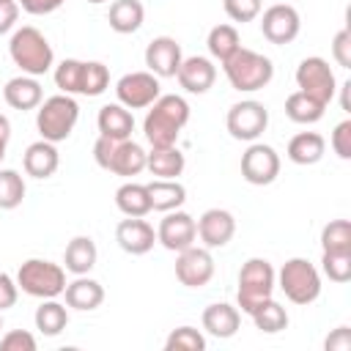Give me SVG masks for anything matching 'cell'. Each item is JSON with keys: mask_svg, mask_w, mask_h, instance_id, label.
Returning <instances> with one entry per match:
<instances>
[{"mask_svg": "<svg viewBox=\"0 0 351 351\" xmlns=\"http://www.w3.org/2000/svg\"><path fill=\"white\" fill-rule=\"evenodd\" d=\"M189 121V104L184 96H176V93H165L159 96L145 121H143V132H145V140L151 143V148H162V145H176L178 143V134L181 129L186 126Z\"/></svg>", "mask_w": 351, "mask_h": 351, "instance_id": "6da1fadb", "label": "cell"}, {"mask_svg": "<svg viewBox=\"0 0 351 351\" xmlns=\"http://www.w3.org/2000/svg\"><path fill=\"white\" fill-rule=\"evenodd\" d=\"M8 55L11 60L22 69V74H30V77H41L47 74L52 66H55V52H52V44L47 41V36L33 27V25H22L11 33V41H8Z\"/></svg>", "mask_w": 351, "mask_h": 351, "instance_id": "7a4b0ae2", "label": "cell"}, {"mask_svg": "<svg viewBox=\"0 0 351 351\" xmlns=\"http://www.w3.org/2000/svg\"><path fill=\"white\" fill-rule=\"evenodd\" d=\"M222 71L230 82L233 90L239 93H252V90H261L271 82L274 77V63L255 52V49H247V47H239L228 60H222Z\"/></svg>", "mask_w": 351, "mask_h": 351, "instance_id": "3957f363", "label": "cell"}, {"mask_svg": "<svg viewBox=\"0 0 351 351\" xmlns=\"http://www.w3.org/2000/svg\"><path fill=\"white\" fill-rule=\"evenodd\" d=\"M77 121H80V104L69 93H55L36 107V129L41 140H49L55 145L69 140Z\"/></svg>", "mask_w": 351, "mask_h": 351, "instance_id": "277c9868", "label": "cell"}, {"mask_svg": "<svg viewBox=\"0 0 351 351\" xmlns=\"http://www.w3.org/2000/svg\"><path fill=\"white\" fill-rule=\"evenodd\" d=\"M93 159L101 170H110V173L123 176V178L140 176L145 170V151L132 137L112 140V137L99 134V140L93 143Z\"/></svg>", "mask_w": 351, "mask_h": 351, "instance_id": "5b68a950", "label": "cell"}, {"mask_svg": "<svg viewBox=\"0 0 351 351\" xmlns=\"http://www.w3.org/2000/svg\"><path fill=\"white\" fill-rule=\"evenodd\" d=\"M277 271L266 258H250L239 269V291H236V307L241 313H252L261 302H266L274 293Z\"/></svg>", "mask_w": 351, "mask_h": 351, "instance_id": "8992f818", "label": "cell"}, {"mask_svg": "<svg viewBox=\"0 0 351 351\" xmlns=\"http://www.w3.org/2000/svg\"><path fill=\"white\" fill-rule=\"evenodd\" d=\"M16 285L27 296L58 299L66 291V269L44 258H27L16 271Z\"/></svg>", "mask_w": 351, "mask_h": 351, "instance_id": "52a82bcc", "label": "cell"}, {"mask_svg": "<svg viewBox=\"0 0 351 351\" xmlns=\"http://www.w3.org/2000/svg\"><path fill=\"white\" fill-rule=\"evenodd\" d=\"M277 285L293 304H313L321 296V274L307 258H288L277 271Z\"/></svg>", "mask_w": 351, "mask_h": 351, "instance_id": "ba28073f", "label": "cell"}, {"mask_svg": "<svg viewBox=\"0 0 351 351\" xmlns=\"http://www.w3.org/2000/svg\"><path fill=\"white\" fill-rule=\"evenodd\" d=\"M296 85L302 93L318 99L321 104H329L337 93V80H335V71L332 66L318 58V55H310L304 58L299 66H296Z\"/></svg>", "mask_w": 351, "mask_h": 351, "instance_id": "9c48e42d", "label": "cell"}, {"mask_svg": "<svg viewBox=\"0 0 351 351\" xmlns=\"http://www.w3.org/2000/svg\"><path fill=\"white\" fill-rule=\"evenodd\" d=\"M225 126H228L233 140L255 143L266 132V126H269V110L261 101H255V99L236 101L228 110V115H225Z\"/></svg>", "mask_w": 351, "mask_h": 351, "instance_id": "30bf717a", "label": "cell"}, {"mask_svg": "<svg viewBox=\"0 0 351 351\" xmlns=\"http://www.w3.org/2000/svg\"><path fill=\"white\" fill-rule=\"evenodd\" d=\"M115 96L129 110H145L162 96L159 77L151 71H129L115 82Z\"/></svg>", "mask_w": 351, "mask_h": 351, "instance_id": "8fae6325", "label": "cell"}, {"mask_svg": "<svg viewBox=\"0 0 351 351\" xmlns=\"http://www.w3.org/2000/svg\"><path fill=\"white\" fill-rule=\"evenodd\" d=\"M241 176L252 186H266L280 176V154L266 143H250L241 154Z\"/></svg>", "mask_w": 351, "mask_h": 351, "instance_id": "7c38bea8", "label": "cell"}, {"mask_svg": "<svg viewBox=\"0 0 351 351\" xmlns=\"http://www.w3.org/2000/svg\"><path fill=\"white\" fill-rule=\"evenodd\" d=\"M302 30V19H299V11L288 3H274L263 11L261 16V33L266 41L277 44V47H285L291 44Z\"/></svg>", "mask_w": 351, "mask_h": 351, "instance_id": "4fadbf2b", "label": "cell"}, {"mask_svg": "<svg viewBox=\"0 0 351 351\" xmlns=\"http://www.w3.org/2000/svg\"><path fill=\"white\" fill-rule=\"evenodd\" d=\"M197 239V225L192 219V214L176 208V211H165V217L159 219L156 228V241L170 250V252H181L186 247H192Z\"/></svg>", "mask_w": 351, "mask_h": 351, "instance_id": "5bb4252c", "label": "cell"}, {"mask_svg": "<svg viewBox=\"0 0 351 351\" xmlns=\"http://www.w3.org/2000/svg\"><path fill=\"white\" fill-rule=\"evenodd\" d=\"M214 277V258L208 247H186L176 258V280L186 288H203Z\"/></svg>", "mask_w": 351, "mask_h": 351, "instance_id": "9a60e30c", "label": "cell"}, {"mask_svg": "<svg viewBox=\"0 0 351 351\" xmlns=\"http://www.w3.org/2000/svg\"><path fill=\"white\" fill-rule=\"evenodd\" d=\"M181 60H184V52H181V44L173 36H156L145 47V66L159 80L162 77H176Z\"/></svg>", "mask_w": 351, "mask_h": 351, "instance_id": "2e32d148", "label": "cell"}, {"mask_svg": "<svg viewBox=\"0 0 351 351\" xmlns=\"http://www.w3.org/2000/svg\"><path fill=\"white\" fill-rule=\"evenodd\" d=\"M115 241L129 255H145L156 244V230L143 217H126L115 225Z\"/></svg>", "mask_w": 351, "mask_h": 351, "instance_id": "e0dca14e", "label": "cell"}, {"mask_svg": "<svg viewBox=\"0 0 351 351\" xmlns=\"http://www.w3.org/2000/svg\"><path fill=\"white\" fill-rule=\"evenodd\" d=\"M195 225H197V236H200L203 247H208V250L225 247L236 233V219L228 208H208L200 214V219Z\"/></svg>", "mask_w": 351, "mask_h": 351, "instance_id": "ac0fdd59", "label": "cell"}, {"mask_svg": "<svg viewBox=\"0 0 351 351\" xmlns=\"http://www.w3.org/2000/svg\"><path fill=\"white\" fill-rule=\"evenodd\" d=\"M176 80L178 85L186 90V93H206L214 80H217V66L211 58H203V55H192V58H184L178 71H176Z\"/></svg>", "mask_w": 351, "mask_h": 351, "instance_id": "d6986e66", "label": "cell"}, {"mask_svg": "<svg viewBox=\"0 0 351 351\" xmlns=\"http://www.w3.org/2000/svg\"><path fill=\"white\" fill-rule=\"evenodd\" d=\"M58 165H60V154L49 140H36L22 154V167L30 178H49L55 176Z\"/></svg>", "mask_w": 351, "mask_h": 351, "instance_id": "ffe728a7", "label": "cell"}, {"mask_svg": "<svg viewBox=\"0 0 351 351\" xmlns=\"http://www.w3.org/2000/svg\"><path fill=\"white\" fill-rule=\"evenodd\" d=\"M200 321H203V329H206L211 337L225 340V337H233V335L239 332V326H241V313H239V307H233V304H228V302H214V304H208V307L203 310Z\"/></svg>", "mask_w": 351, "mask_h": 351, "instance_id": "44dd1931", "label": "cell"}, {"mask_svg": "<svg viewBox=\"0 0 351 351\" xmlns=\"http://www.w3.org/2000/svg\"><path fill=\"white\" fill-rule=\"evenodd\" d=\"M3 99H5L8 107L25 112V110H36V107L44 101V90H41V85H38L36 77L19 74V77H11V80L5 82Z\"/></svg>", "mask_w": 351, "mask_h": 351, "instance_id": "7402d4cb", "label": "cell"}, {"mask_svg": "<svg viewBox=\"0 0 351 351\" xmlns=\"http://www.w3.org/2000/svg\"><path fill=\"white\" fill-rule=\"evenodd\" d=\"M66 307L80 310V313H90L104 302V288L99 280H90L85 274H77V280L66 282Z\"/></svg>", "mask_w": 351, "mask_h": 351, "instance_id": "603a6c76", "label": "cell"}, {"mask_svg": "<svg viewBox=\"0 0 351 351\" xmlns=\"http://www.w3.org/2000/svg\"><path fill=\"white\" fill-rule=\"evenodd\" d=\"M96 126H99V134L104 137H112V140H126L132 137V129H134V115L129 107H123L121 101L115 104H104L96 115Z\"/></svg>", "mask_w": 351, "mask_h": 351, "instance_id": "cb8c5ba5", "label": "cell"}, {"mask_svg": "<svg viewBox=\"0 0 351 351\" xmlns=\"http://www.w3.org/2000/svg\"><path fill=\"white\" fill-rule=\"evenodd\" d=\"M148 197H151V211H176L186 200V186L178 178H154L145 184Z\"/></svg>", "mask_w": 351, "mask_h": 351, "instance_id": "d4e9b609", "label": "cell"}, {"mask_svg": "<svg viewBox=\"0 0 351 351\" xmlns=\"http://www.w3.org/2000/svg\"><path fill=\"white\" fill-rule=\"evenodd\" d=\"M285 154H288V159L293 165H302V167L318 165L324 159V154H326V140L318 132H299V134H293L288 140V151Z\"/></svg>", "mask_w": 351, "mask_h": 351, "instance_id": "484cf974", "label": "cell"}, {"mask_svg": "<svg viewBox=\"0 0 351 351\" xmlns=\"http://www.w3.org/2000/svg\"><path fill=\"white\" fill-rule=\"evenodd\" d=\"M96 258H99L96 241H93L90 236H74V239L66 244L63 269L71 271L74 277H77V274H88V271L96 266Z\"/></svg>", "mask_w": 351, "mask_h": 351, "instance_id": "4316f807", "label": "cell"}, {"mask_svg": "<svg viewBox=\"0 0 351 351\" xmlns=\"http://www.w3.org/2000/svg\"><path fill=\"white\" fill-rule=\"evenodd\" d=\"M184 167H186V159L178 151V145H162L145 154V170H151V176L156 178H178Z\"/></svg>", "mask_w": 351, "mask_h": 351, "instance_id": "83f0119b", "label": "cell"}, {"mask_svg": "<svg viewBox=\"0 0 351 351\" xmlns=\"http://www.w3.org/2000/svg\"><path fill=\"white\" fill-rule=\"evenodd\" d=\"M145 19V8L140 0H112L110 3V14H107V22L115 33L121 36H129L134 30H140Z\"/></svg>", "mask_w": 351, "mask_h": 351, "instance_id": "f1b7e54d", "label": "cell"}, {"mask_svg": "<svg viewBox=\"0 0 351 351\" xmlns=\"http://www.w3.org/2000/svg\"><path fill=\"white\" fill-rule=\"evenodd\" d=\"M115 206L126 217H145L151 211V197H148L145 184H137V181L121 184L115 189Z\"/></svg>", "mask_w": 351, "mask_h": 351, "instance_id": "f546056e", "label": "cell"}, {"mask_svg": "<svg viewBox=\"0 0 351 351\" xmlns=\"http://www.w3.org/2000/svg\"><path fill=\"white\" fill-rule=\"evenodd\" d=\"M33 321H36V329H38L41 335L55 337V335H60V332L66 329V324H69V307L60 304L58 299H41V304L36 307Z\"/></svg>", "mask_w": 351, "mask_h": 351, "instance_id": "4dcf8cb0", "label": "cell"}, {"mask_svg": "<svg viewBox=\"0 0 351 351\" xmlns=\"http://www.w3.org/2000/svg\"><path fill=\"white\" fill-rule=\"evenodd\" d=\"M324 110L326 104H321L318 99L302 93V90H293L288 99H285V115L293 121V123H302V126H310V123H318L324 118Z\"/></svg>", "mask_w": 351, "mask_h": 351, "instance_id": "1f68e13d", "label": "cell"}, {"mask_svg": "<svg viewBox=\"0 0 351 351\" xmlns=\"http://www.w3.org/2000/svg\"><path fill=\"white\" fill-rule=\"evenodd\" d=\"M206 47H208V55L222 63V60H228V58L241 47L239 30H236L233 25H214V27L208 30Z\"/></svg>", "mask_w": 351, "mask_h": 351, "instance_id": "d6a6232c", "label": "cell"}, {"mask_svg": "<svg viewBox=\"0 0 351 351\" xmlns=\"http://www.w3.org/2000/svg\"><path fill=\"white\" fill-rule=\"evenodd\" d=\"M250 318H252L255 326H258L261 332H266V335H277V332H282V329L288 326V313H285V307H282L280 302H274L271 296H269L266 302H261V304L250 313Z\"/></svg>", "mask_w": 351, "mask_h": 351, "instance_id": "836d02e7", "label": "cell"}, {"mask_svg": "<svg viewBox=\"0 0 351 351\" xmlns=\"http://www.w3.org/2000/svg\"><path fill=\"white\" fill-rule=\"evenodd\" d=\"M25 192H27L25 178L16 170H11V167L0 170V208L3 211H14L16 206H22Z\"/></svg>", "mask_w": 351, "mask_h": 351, "instance_id": "e575fe53", "label": "cell"}, {"mask_svg": "<svg viewBox=\"0 0 351 351\" xmlns=\"http://www.w3.org/2000/svg\"><path fill=\"white\" fill-rule=\"evenodd\" d=\"M321 250L324 252H351V222L332 219L321 230Z\"/></svg>", "mask_w": 351, "mask_h": 351, "instance_id": "d590c367", "label": "cell"}, {"mask_svg": "<svg viewBox=\"0 0 351 351\" xmlns=\"http://www.w3.org/2000/svg\"><path fill=\"white\" fill-rule=\"evenodd\" d=\"M82 71H85V60H77V58H66L55 66V85L60 88V93H80L82 88Z\"/></svg>", "mask_w": 351, "mask_h": 351, "instance_id": "8d00e7d4", "label": "cell"}, {"mask_svg": "<svg viewBox=\"0 0 351 351\" xmlns=\"http://www.w3.org/2000/svg\"><path fill=\"white\" fill-rule=\"evenodd\" d=\"M110 88V69L101 60H85L80 96H101Z\"/></svg>", "mask_w": 351, "mask_h": 351, "instance_id": "74e56055", "label": "cell"}, {"mask_svg": "<svg viewBox=\"0 0 351 351\" xmlns=\"http://www.w3.org/2000/svg\"><path fill=\"white\" fill-rule=\"evenodd\" d=\"M203 348H206V337L195 326H178L165 340V351H203Z\"/></svg>", "mask_w": 351, "mask_h": 351, "instance_id": "f35d334b", "label": "cell"}, {"mask_svg": "<svg viewBox=\"0 0 351 351\" xmlns=\"http://www.w3.org/2000/svg\"><path fill=\"white\" fill-rule=\"evenodd\" d=\"M321 271L332 282H348L351 280V252H324L321 255Z\"/></svg>", "mask_w": 351, "mask_h": 351, "instance_id": "ab89813d", "label": "cell"}, {"mask_svg": "<svg viewBox=\"0 0 351 351\" xmlns=\"http://www.w3.org/2000/svg\"><path fill=\"white\" fill-rule=\"evenodd\" d=\"M222 8L225 14L233 19V22H252L255 16H261L263 11V0H222Z\"/></svg>", "mask_w": 351, "mask_h": 351, "instance_id": "60d3db41", "label": "cell"}, {"mask_svg": "<svg viewBox=\"0 0 351 351\" xmlns=\"http://www.w3.org/2000/svg\"><path fill=\"white\" fill-rule=\"evenodd\" d=\"M36 337L25 329H11L0 337V351H36Z\"/></svg>", "mask_w": 351, "mask_h": 351, "instance_id": "b9f144b4", "label": "cell"}, {"mask_svg": "<svg viewBox=\"0 0 351 351\" xmlns=\"http://www.w3.org/2000/svg\"><path fill=\"white\" fill-rule=\"evenodd\" d=\"M332 58L337 60V66L351 69V30L348 27L335 33V38H332Z\"/></svg>", "mask_w": 351, "mask_h": 351, "instance_id": "7bdbcfd3", "label": "cell"}, {"mask_svg": "<svg viewBox=\"0 0 351 351\" xmlns=\"http://www.w3.org/2000/svg\"><path fill=\"white\" fill-rule=\"evenodd\" d=\"M332 151L340 156V159H351V121H340L332 132Z\"/></svg>", "mask_w": 351, "mask_h": 351, "instance_id": "ee69618b", "label": "cell"}, {"mask_svg": "<svg viewBox=\"0 0 351 351\" xmlns=\"http://www.w3.org/2000/svg\"><path fill=\"white\" fill-rule=\"evenodd\" d=\"M16 296H19L16 280H14L11 274L0 271V313L8 310V307H14V304H16Z\"/></svg>", "mask_w": 351, "mask_h": 351, "instance_id": "f6af8a7d", "label": "cell"}, {"mask_svg": "<svg viewBox=\"0 0 351 351\" xmlns=\"http://www.w3.org/2000/svg\"><path fill=\"white\" fill-rule=\"evenodd\" d=\"M19 19V3L16 0H0V36L11 33Z\"/></svg>", "mask_w": 351, "mask_h": 351, "instance_id": "bcb514c9", "label": "cell"}, {"mask_svg": "<svg viewBox=\"0 0 351 351\" xmlns=\"http://www.w3.org/2000/svg\"><path fill=\"white\" fill-rule=\"evenodd\" d=\"M19 3V8L25 11V14H33V16H44V14H52V11H58L66 0H16Z\"/></svg>", "mask_w": 351, "mask_h": 351, "instance_id": "7dc6e473", "label": "cell"}, {"mask_svg": "<svg viewBox=\"0 0 351 351\" xmlns=\"http://www.w3.org/2000/svg\"><path fill=\"white\" fill-rule=\"evenodd\" d=\"M326 351H351V329L348 326H337L326 340H324Z\"/></svg>", "mask_w": 351, "mask_h": 351, "instance_id": "c3c4849f", "label": "cell"}, {"mask_svg": "<svg viewBox=\"0 0 351 351\" xmlns=\"http://www.w3.org/2000/svg\"><path fill=\"white\" fill-rule=\"evenodd\" d=\"M8 140H11V121L5 115H0V162L5 159V148H8Z\"/></svg>", "mask_w": 351, "mask_h": 351, "instance_id": "681fc988", "label": "cell"}, {"mask_svg": "<svg viewBox=\"0 0 351 351\" xmlns=\"http://www.w3.org/2000/svg\"><path fill=\"white\" fill-rule=\"evenodd\" d=\"M88 3H107V0H88Z\"/></svg>", "mask_w": 351, "mask_h": 351, "instance_id": "f907efd6", "label": "cell"}, {"mask_svg": "<svg viewBox=\"0 0 351 351\" xmlns=\"http://www.w3.org/2000/svg\"><path fill=\"white\" fill-rule=\"evenodd\" d=\"M0 329H3V313H0Z\"/></svg>", "mask_w": 351, "mask_h": 351, "instance_id": "816d5d0a", "label": "cell"}]
</instances>
